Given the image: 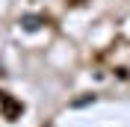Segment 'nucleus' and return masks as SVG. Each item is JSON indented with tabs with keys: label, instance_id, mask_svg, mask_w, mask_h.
Masks as SVG:
<instances>
[{
	"label": "nucleus",
	"instance_id": "obj_2",
	"mask_svg": "<svg viewBox=\"0 0 130 127\" xmlns=\"http://www.w3.org/2000/svg\"><path fill=\"white\" fill-rule=\"evenodd\" d=\"M86 103H95V95H86V98H80V101H74L71 106H86Z\"/></svg>",
	"mask_w": 130,
	"mask_h": 127
},
{
	"label": "nucleus",
	"instance_id": "obj_1",
	"mask_svg": "<svg viewBox=\"0 0 130 127\" xmlns=\"http://www.w3.org/2000/svg\"><path fill=\"white\" fill-rule=\"evenodd\" d=\"M41 27H44V18H41V15H32V12L21 15V30H27V33H36V30H41Z\"/></svg>",
	"mask_w": 130,
	"mask_h": 127
}]
</instances>
